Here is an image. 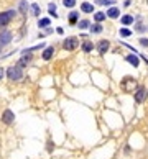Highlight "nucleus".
<instances>
[{
    "label": "nucleus",
    "mask_w": 148,
    "mask_h": 159,
    "mask_svg": "<svg viewBox=\"0 0 148 159\" xmlns=\"http://www.w3.org/2000/svg\"><path fill=\"white\" fill-rule=\"evenodd\" d=\"M13 120H15V113H13L12 110H5V112L2 113V122L5 123V125H12Z\"/></svg>",
    "instance_id": "nucleus-6"
},
{
    "label": "nucleus",
    "mask_w": 148,
    "mask_h": 159,
    "mask_svg": "<svg viewBox=\"0 0 148 159\" xmlns=\"http://www.w3.org/2000/svg\"><path fill=\"white\" fill-rule=\"evenodd\" d=\"M3 74H5V71H3V67L0 66V79H3Z\"/></svg>",
    "instance_id": "nucleus-28"
},
{
    "label": "nucleus",
    "mask_w": 148,
    "mask_h": 159,
    "mask_svg": "<svg viewBox=\"0 0 148 159\" xmlns=\"http://www.w3.org/2000/svg\"><path fill=\"white\" fill-rule=\"evenodd\" d=\"M77 46H79V40H77L76 36H69L63 41V48H64L66 51H74Z\"/></svg>",
    "instance_id": "nucleus-4"
},
{
    "label": "nucleus",
    "mask_w": 148,
    "mask_h": 159,
    "mask_svg": "<svg viewBox=\"0 0 148 159\" xmlns=\"http://www.w3.org/2000/svg\"><path fill=\"white\" fill-rule=\"evenodd\" d=\"M49 23H51V20H49V18L38 20V26H40V28H46V26H49Z\"/></svg>",
    "instance_id": "nucleus-17"
},
{
    "label": "nucleus",
    "mask_w": 148,
    "mask_h": 159,
    "mask_svg": "<svg viewBox=\"0 0 148 159\" xmlns=\"http://www.w3.org/2000/svg\"><path fill=\"white\" fill-rule=\"evenodd\" d=\"M31 12H33L35 16H40V13H41L40 5H38V3H31Z\"/></svg>",
    "instance_id": "nucleus-19"
},
{
    "label": "nucleus",
    "mask_w": 148,
    "mask_h": 159,
    "mask_svg": "<svg viewBox=\"0 0 148 159\" xmlns=\"http://www.w3.org/2000/svg\"><path fill=\"white\" fill-rule=\"evenodd\" d=\"M145 97H146L145 87H138V90L135 92V100H137V103H142L143 100H145Z\"/></svg>",
    "instance_id": "nucleus-8"
},
{
    "label": "nucleus",
    "mask_w": 148,
    "mask_h": 159,
    "mask_svg": "<svg viewBox=\"0 0 148 159\" xmlns=\"http://www.w3.org/2000/svg\"><path fill=\"white\" fill-rule=\"evenodd\" d=\"M120 34H122L123 38H127V36H130V34H132V31H130L128 28H122L120 30Z\"/></svg>",
    "instance_id": "nucleus-25"
},
{
    "label": "nucleus",
    "mask_w": 148,
    "mask_h": 159,
    "mask_svg": "<svg viewBox=\"0 0 148 159\" xmlns=\"http://www.w3.org/2000/svg\"><path fill=\"white\" fill-rule=\"evenodd\" d=\"M53 54H54V48H53V46L45 48V51H43V59H45V61H49V59L53 57Z\"/></svg>",
    "instance_id": "nucleus-10"
},
{
    "label": "nucleus",
    "mask_w": 148,
    "mask_h": 159,
    "mask_svg": "<svg viewBox=\"0 0 148 159\" xmlns=\"http://www.w3.org/2000/svg\"><path fill=\"white\" fill-rule=\"evenodd\" d=\"M69 25H77V22H79V12H71L69 13Z\"/></svg>",
    "instance_id": "nucleus-12"
},
{
    "label": "nucleus",
    "mask_w": 148,
    "mask_h": 159,
    "mask_svg": "<svg viewBox=\"0 0 148 159\" xmlns=\"http://www.w3.org/2000/svg\"><path fill=\"white\" fill-rule=\"evenodd\" d=\"M7 77L12 82H17V81H20V79H23L22 67H20V66H10V67L7 69Z\"/></svg>",
    "instance_id": "nucleus-1"
},
{
    "label": "nucleus",
    "mask_w": 148,
    "mask_h": 159,
    "mask_svg": "<svg viewBox=\"0 0 148 159\" xmlns=\"http://www.w3.org/2000/svg\"><path fill=\"white\" fill-rule=\"evenodd\" d=\"M146 3H148V0H146Z\"/></svg>",
    "instance_id": "nucleus-31"
},
{
    "label": "nucleus",
    "mask_w": 148,
    "mask_h": 159,
    "mask_svg": "<svg viewBox=\"0 0 148 159\" xmlns=\"http://www.w3.org/2000/svg\"><path fill=\"white\" fill-rule=\"evenodd\" d=\"M145 30H146V28L142 25V23H138V25H137V31H145Z\"/></svg>",
    "instance_id": "nucleus-27"
},
{
    "label": "nucleus",
    "mask_w": 148,
    "mask_h": 159,
    "mask_svg": "<svg viewBox=\"0 0 148 159\" xmlns=\"http://www.w3.org/2000/svg\"><path fill=\"white\" fill-rule=\"evenodd\" d=\"M105 16H107V15H105L104 12H97L96 15H94V20H96L97 23H100V22H104V20H105Z\"/></svg>",
    "instance_id": "nucleus-18"
},
{
    "label": "nucleus",
    "mask_w": 148,
    "mask_h": 159,
    "mask_svg": "<svg viewBox=\"0 0 148 159\" xmlns=\"http://www.w3.org/2000/svg\"><path fill=\"white\" fill-rule=\"evenodd\" d=\"M63 5L68 7V8H72V7L76 5V0H63Z\"/></svg>",
    "instance_id": "nucleus-24"
},
{
    "label": "nucleus",
    "mask_w": 148,
    "mask_h": 159,
    "mask_svg": "<svg viewBox=\"0 0 148 159\" xmlns=\"http://www.w3.org/2000/svg\"><path fill=\"white\" fill-rule=\"evenodd\" d=\"M77 26H79V30H86L91 26L89 20H81V22H77Z\"/></svg>",
    "instance_id": "nucleus-20"
},
{
    "label": "nucleus",
    "mask_w": 148,
    "mask_h": 159,
    "mask_svg": "<svg viewBox=\"0 0 148 159\" xmlns=\"http://www.w3.org/2000/svg\"><path fill=\"white\" fill-rule=\"evenodd\" d=\"M119 15H120V12H119L117 7H110V8L107 10V16H109V18H119Z\"/></svg>",
    "instance_id": "nucleus-13"
},
{
    "label": "nucleus",
    "mask_w": 148,
    "mask_h": 159,
    "mask_svg": "<svg viewBox=\"0 0 148 159\" xmlns=\"http://www.w3.org/2000/svg\"><path fill=\"white\" fill-rule=\"evenodd\" d=\"M10 41H12V31H8V30H2V31H0V48L7 46Z\"/></svg>",
    "instance_id": "nucleus-5"
},
{
    "label": "nucleus",
    "mask_w": 148,
    "mask_h": 159,
    "mask_svg": "<svg viewBox=\"0 0 148 159\" xmlns=\"http://www.w3.org/2000/svg\"><path fill=\"white\" fill-rule=\"evenodd\" d=\"M97 5H114V3H115V0H97Z\"/></svg>",
    "instance_id": "nucleus-23"
},
{
    "label": "nucleus",
    "mask_w": 148,
    "mask_h": 159,
    "mask_svg": "<svg viewBox=\"0 0 148 159\" xmlns=\"http://www.w3.org/2000/svg\"><path fill=\"white\" fill-rule=\"evenodd\" d=\"M127 61H128L130 64L133 66V67H138V64H140V61H138V57L135 56V54H128L127 56Z\"/></svg>",
    "instance_id": "nucleus-14"
},
{
    "label": "nucleus",
    "mask_w": 148,
    "mask_h": 159,
    "mask_svg": "<svg viewBox=\"0 0 148 159\" xmlns=\"http://www.w3.org/2000/svg\"><path fill=\"white\" fill-rule=\"evenodd\" d=\"M81 10H82L84 13H94V5L89 2H82L81 3Z\"/></svg>",
    "instance_id": "nucleus-11"
},
{
    "label": "nucleus",
    "mask_w": 148,
    "mask_h": 159,
    "mask_svg": "<svg viewBox=\"0 0 148 159\" xmlns=\"http://www.w3.org/2000/svg\"><path fill=\"white\" fill-rule=\"evenodd\" d=\"M120 87L123 92H132L137 89V81L133 77H123L120 82Z\"/></svg>",
    "instance_id": "nucleus-3"
},
{
    "label": "nucleus",
    "mask_w": 148,
    "mask_h": 159,
    "mask_svg": "<svg viewBox=\"0 0 148 159\" xmlns=\"http://www.w3.org/2000/svg\"><path fill=\"white\" fill-rule=\"evenodd\" d=\"M120 22H122V25H132V23H133V16L132 15H123Z\"/></svg>",
    "instance_id": "nucleus-16"
},
{
    "label": "nucleus",
    "mask_w": 148,
    "mask_h": 159,
    "mask_svg": "<svg viewBox=\"0 0 148 159\" xmlns=\"http://www.w3.org/2000/svg\"><path fill=\"white\" fill-rule=\"evenodd\" d=\"M15 15H17L15 10H7V12L0 13V28H3V26L8 25V23L15 18Z\"/></svg>",
    "instance_id": "nucleus-2"
},
{
    "label": "nucleus",
    "mask_w": 148,
    "mask_h": 159,
    "mask_svg": "<svg viewBox=\"0 0 148 159\" xmlns=\"http://www.w3.org/2000/svg\"><path fill=\"white\" fill-rule=\"evenodd\" d=\"M0 51H2V48H0Z\"/></svg>",
    "instance_id": "nucleus-30"
},
{
    "label": "nucleus",
    "mask_w": 148,
    "mask_h": 159,
    "mask_svg": "<svg viewBox=\"0 0 148 159\" xmlns=\"http://www.w3.org/2000/svg\"><path fill=\"white\" fill-rule=\"evenodd\" d=\"M31 59H33V56H31L30 53H28V54L25 53V56L20 57V61L17 63V66H20V67H25V66H28V64L31 63Z\"/></svg>",
    "instance_id": "nucleus-9"
},
{
    "label": "nucleus",
    "mask_w": 148,
    "mask_h": 159,
    "mask_svg": "<svg viewBox=\"0 0 148 159\" xmlns=\"http://www.w3.org/2000/svg\"><path fill=\"white\" fill-rule=\"evenodd\" d=\"M56 33H58V34H63V33H64V30H63V28H56Z\"/></svg>",
    "instance_id": "nucleus-29"
},
{
    "label": "nucleus",
    "mask_w": 148,
    "mask_h": 159,
    "mask_svg": "<svg viewBox=\"0 0 148 159\" xmlns=\"http://www.w3.org/2000/svg\"><path fill=\"white\" fill-rule=\"evenodd\" d=\"M18 10H20V13H22V15H26L28 5H26V2H25V0H22V2H20V5H18Z\"/></svg>",
    "instance_id": "nucleus-21"
},
{
    "label": "nucleus",
    "mask_w": 148,
    "mask_h": 159,
    "mask_svg": "<svg viewBox=\"0 0 148 159\" xmlns=\"http://www.w3.org/2000/svg\"><path fill=\"white\" fill-rule=\"evenodd\" d=\"M102 30H104V28H102V25H99V23H96V25H92V26H91V31H92V33H96V34L102 33Z\"/></svg>",
    "instance_id": "nucleus-22"
},
{
    "label": "nucleus",
    "mask_w": 148,
    "mask_h": 159,
    "mask_svg": "<svg viewBox=\"0 0 148 159\" xmlns=\"http://www.w3.org/2000/svg\"><path fill=\"white\" fill-rule=\"evenodd\" d=\"M81 48H82L84 53H91V51L94 49V44H92V41H84L82 46H81Z\"/></svg>",
    "instance_id": "nucleus-15"
},
{
    "label": "nucleus",
    "mask_w": 148,
    "mask_h": 159,
    "mask_svg": "<svg viewBox=\"0 0 148 159\" xmlns=\"http://www.w3.org/2000/svg\"><path fill=\"white\" fill-rule=\"evenodd\" d=\"M140 44L145 46V48H148V40H146V38H142V40H140Z\"/></svg>",
    "instance_id": "nucleus-26"
},
{
    "label": "nucleus",
    "mask_w": 148,
    "mask_h": 159,
    "mask_svg": "<svg viewBox=\"0 0 148 159\" xmlns=\"http://www.w3.org/2000/svg\"><path fill=\"white\" fill-rule=\"evenodd\" d=\"M109 48H110V43H109L107 40L99 41V44H97V51H99V54H105V53L109 51Z\"/></svg>",
    "instance_id": "nucleus-7"
}]
</instances>
